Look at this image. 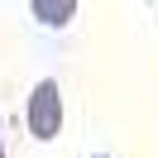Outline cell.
<instances>
[{
    "mask_svg": "<svg viewBox=\"0 0 158 158\" xmlns=\"http://www.w3.org/2000/svg\"><path fill=\"white\" fill-rule=\"evenodd\" d=\"M24 120H29V134L39 139V144L58 139V129H62V91H58L53 77H43L39 86L29 91V110H24Z\"/></svg>",
    "mask_w": 158,
    "mask_h": 158,
    "instance_id": "cell-1",
    "label": "cell"
},
{
    "mask_svg": "<svg viewBox=\"0 0 158 158\" xmlns=\"http://www.w3.org/2000/svg\"><path fill=\"white\" fill-rule=\"evenodd\" d=\"M29 15H34V19H43L48 29H62V24L77 15V5H72V0H34Z\"/></svg>",
    "mask_w": 158,
    "mask_h": 158,
    "instance_id": "cell-2",
    "label": "cell"
},
{
    "mask_svg": "<svg viewBox=\"0 0 158 158\" xmlns=\"http://www.w3.org/2000/svg\"><path fill=\"white\" fill-rule=\"evenodd\" d=\"M0 158H5V139H0Z\"/></svg>",
    "mask_w": 158,
    "mask_h": 158,
    "instance_id": "cell-3",
    "label": "cell"
},
{
    "mask_svg": "<svg viewBox=\"0 0 158 158\" xmlns=\"http://www.w3.org/2000/svg\"><path fill=\"white\" fill-rule=\"evenodd\" d=\"M96 158H106V153H96Z\"/></svg>",
    "mask_w": 158,
    "mask_h": 158,
    "instance_id": "cell-4",
    "label": "cell"
}]
</instances>
